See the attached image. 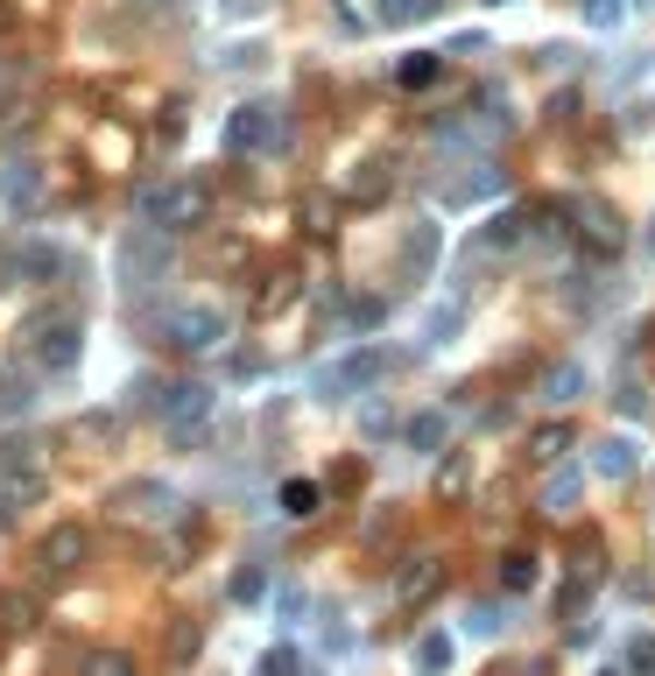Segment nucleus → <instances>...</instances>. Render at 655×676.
Returning <instances> with one entry per match:
<instances>
[{
    "instance_id": "1",
    "label": "nucleus",
    "mask_w": 655,
    "mask_h": 676,
    "mask_svg": "<svg viewBox=\"0 0 655 676\" xmlns=\"http://www.w3.org/2000/svg\"><path fill=\"white\" fill-rule=\"evenodd\" d=\"M22 345L42 373H71L78 353H85V324L71 318V310H36V318L22 324Z\"/></svg>"
},
{
    "instance_id": "2",
    "label": "nucleus",
    "mask_w": 655,
    "mask_h": 676,
    "mask_svg": "<svg viewBox=\"0 0 655 676\" xmlns=\"http://www.w3.org/2000/svg\"><path fill=\"white\" fill-rule=\"evenodd\" d=\"M141 219L162 225V233H184V225H205V184H141Z\"/></svg>"
},
{
    "instance_id": "3",
    "label": "nucleus",
    "mask_w": 655,
    "mask_h": 676,
    "mask_svg": "<svg viewBox=\"0 0 655 676\" xmlns=\"http://www.w3.org/2000/svg\"><path fill=\"white\" fill-rule=\"evenodd\" d=\"M282 113L275 107H240L233 113V127H226V148L233 156H268V148H282Z\"/></svg>"
},
{
    "instance_id": "4",
    "label": "nucleus",
    "mask_w": 655,
    "mask_h": 676,
    "mask_svg": "<svg viewBox=\"0 0 655 676\" xmlns=\"http://www.w3.org/2000/svg\"><path fill=\"white\" fill-rule=\"evenodd\" d=\"M156 332H162V345H184V353H205V345H219V332H226V318H219L212 304H198V310H176V318H162Z\"/></svg>"
},
{
    "instance_id": "5",
    "label": "nucleus",
    "mask_w": 655,
    "mask_h": 676,
    "mask_svg": "<svg viewBox=\"0 0 655 676\" xmlns=\"http://www.w3.org/2000/svg\"><path fill=\"white\" fill-rule=\"evenodd\" d=\"M85 550H92V536H85L78 521H64V529H50V536H42V550H36L42 578H71V570L85 564Z\"/></svg>"
},
{
    "instance_id": "6",
    "label": "nucleus",
    "mask_w": 655,
    "mask_h": 676,
    "mask_svg": "<svg viewBox=\"0 0 655 676\" xmlns=\"http://www.w3.org/2000/svg\"><path fill=\"white\" fill-rule=\"evenodd\" d=\"M571 219H578V239H592V254H620V247H628V233H620V212H614V205L585 198V205H571Z\"/></svg>"
},
{
    "instance_id": "7",
    "label": "nucleus",
    "mask_w": 655,
    "mask_h": 676,
    "mask_svg": "<svg viewBox=\"0 0 655 676\" xmlns=\"http://www.w3.org/2000/svg\"><path fill=\"white\" fill-rule=\"evenodd\" d=\"M296 296H304V275H296V268H268L247 310H255V318H275V310H282V304H296Z\"/></svg>"
},
{
    "instance_id": "8",
    "label": "nucleus",
    "mask_w": 655,
    "mask_h": 676,
    "mask_svg": "<svg viewBox=\"0 0 655 676\" xmlns=\"http://www.w3.org/2000/svg\"><path fill=\"white\" fill-rule=\"evenodd\" d=\"M381 373H395V353H374V345H367V353H353L346 367L332 373V388H374Z\"/></svg>"
},
{
    "instance_id": "9",
    "label": "nucleus",
    "mask_w": 655,
    "mask_h": 676,
    "mask_svg": "<svg viewBox=\"0 0 655 676\" xmlns=\"http://www.w3.org/2000/svg\"><path fill=\"white\" fill-rule=\"evenodd\" d=\"M388 190H395V170H388V162H360V170L346 176V198L353 205H381Z\"/></svg>"
},
{
    "instance_id": "10",
    "label": "nucleus",
    "mask_w": 655,
    "mask_h": 676,
    "mask_svg": "<svg viewBox=\"0 0 655 676\" xmlns=\"http://www.w3.org/2000/svg\"><path fill=\"white\" fill-rule=\"evenodd\" d=\"M162 395H170V402H162L170 423H198V416L212 409V388H205V381H176V388H162Z\"/></svg>"
},
{
    "instance_id": "11",
    "label": "nucleus",
    "mask_w": 655,
    "mask_h": 676,
    "mask_svg": "<svg viewBox=\"0 0 655 676\" xmlns=\"http://www.w3.org/2000/svg\"><path fill=\"white\" fill-rule=\"evenodd\" d=\"M444 592V564L437 557H416L409 570H401V599H409V606H423V599H437Z\"/></svg>"
},
{
    "instance_id": "12",
    "label": "nucleus",
    "mask_w": 655,
    "mask_h": 676,
    "mask_svg": "<svg viewBox=\"0 0 655 676\" xmlns=\"http://www.w3.org/2000/svg\"><path fill=\"white\" fill-rule=\"evenodd\" d=\"M304 233L310 239H332L338 233V198H332V190H304Z\"/></svg>"
},
{
    "instance_id": "13",
    "label": "nucleus",
    "mask_w": 655,
    "mask_h": 676,
    "mask_svg": "<svg viewBox=\"0 0 655 676\" xmlns=\"http://www.w3.org/2000/svg\"><path fill=\"white\" fill-rule=\"evenodd\" d=\"M57 275H64V254L42 247V239H28L22 247V282H57Z\"/></svg>"
},
{
    "instance_id": "14",
    "label": "nucleus",
    "mask_w": 655,
    "mask_h": 676,
    "mask_svg": "<svg viewBox=\"0 0 655 676\" xmlns=\"http://www.w3.org/2000/svg\"><path fill=\"white\" fill-rule=\"evenodd\" d=\"M529 205H522V212H494V219H486V233H480V247H515V239H522L529 233Z\"/></svg>"
},
{
    "instance_id": "15",
    "label": "nucleus",
    "mask_w": 655,
    "mask_h": 676,
    "mask_svg": "<svg viewBox=\"0 0 655 676\" xmlns=\"http://www.w3.org/2000/svg\"><path fill=\"white\" fill-rule=\"evenodd\" d=\"M318 507H324V487H318V479H289V487H282V515L310 521Z\"/></svg>"
},
{
    "instance_id": "16",
    "label": "nucleus",
    "mask_w": 655,
    "mask_h": 676,
    "mask_svg": "<svg viewBox=\"0 0 655 676\" xmlns=\"http://www.w3.org/2000/svg\"><path fill=\"white\" fill-rule=\"evenodd\" d=\"M564 451H571V423H543V430L529 438V458H535V465H557Z\"/></svg>"
},
{
    "instance_id": "17",
    "label": "nucleus",
    "mask_w": 655,
    "mask_h": 676,
    "mask_svg": "<svg viewBox=\"0 0 655 676\" xmlns=\"http://www.w3.org/2000/svg\"><path fill=\"white\" fill-rule=\"evenodd\" d=\"M430 261H437V225H416L409 247H401V268H409V275H430Z\"/></svg>"
},
{
    "instance_id": "18",
    "label": "nucleus",
    "mask_w": 655,
    "mask_h": 676,
    "mask_svg": "<svg viewBox=\"0 0 655 676\" xmlns=\"http://www.w3.org/2000/svg\"><path fill=\"white\" fill-rule=\"evenodd\" d=\"M437 71H444V57H437V50H416V57H401V64H395V78L416 93V85H437Z\"/></svg>"
},
{
    "instance_id": "19",
    "label": "nucleus",
    "mask_w": 655,
    "mask_h": 676,
    "mask_svg": "<svg viewBox=\"0 0 655 676\" xmlns=\"http://www.w3.org/2000/svg\"><path fill=\"white\" fill-rule=\"evenodd\" d=\"M600 570H606V550H600V536H578V550H571V578L600 585Z\"/></svg>"
},
{
    "instance_id": "20",
    "label": "nucleus",
    "mask_w": 655,
    "mask_h": 676,
    "mask_svg": "<svg viewBox=\"0 0 655 676\" xmlns=\"http://www.w3.org/2000/svg\"><path fill=\"white\" fill-rule=\"evenodd\" d=\"M500 585H508V592H529L535 585V550H508V557H500Z\"/></svg>"
},
{
    "instance_id": "21",
    "label": "nucleus",
    "mask_w": 655,
    "mask_h": 676,
    "mask_svg": "<svg viewBox=\"0 0 655 676\" xmlns=\"http://www.w3.org/2000/svg\"><path fill=\"white\" fill-rule=\"evenodd\" d=\"M437 8H444V0H388V8H381V22H388V28H409V22H430Z\"/></svg>"
},
{
    "instance_id": "22",
    "label": "nucleus",
    "mask_w": 655,
    "mask_h": 676,
    "mask_svg": "<svg viewBox=\"0 0 655 676\" xmlns=\"http://www.w3.org/2000/svg\"><path fill=\"white\" fill-rule=\"evenodd\" d=\"M416 669H423V676H444V669H452V641H444V635H423V641H416Z\"/></svg>"
},
{
    "instance_id": "23",
    "label": "nucleus",
    "mask_w": 655,
    "mask_h": 676,
    "mask_svg": "<svg viewBox=\"0 0 655 676\" xmlns=\"http://www.w3.org/2000/svg\"><path fill=\"white\" fill-rule=\"evenodd\" d=\"M28 627H36V599H0V635H28Z\"/></svg>"
},
{
    "instance_id": "24",
    "label": "nucleus",
    "mask_w": 655,
    "mask_h": 676,
    "mask_svg": "<svg viewBox=\"0 0 655 676\" xmlns=\"http://www.w3.org/2000/svg\"><path fill=\"white\" fill-rule=\"evenodd\" d=\"M466 479H472V451H452V458H444V472H437V493L452 501V493H466Z\"/></svg>"
},
{
    "instance_id": "25",
    "label": "nucleus",
    "mask_w": 655,
    "mask_h": 676,
    "mask_svg": "<svg viewBox=\"0 0 655 676\" xmlns=\"http://www.w3.org/2000/svg\"><path fill=\"white\" fill-rule=\"evenodd\" d=\"M85 676H134V663L121 649H92V655H85Z\"/></svg>"
},
{
    "instance_id": "26",
    "label": "nucleus",
    "mask_w": 655,
    "mask_h": 676,
    "mask_svg": "<svg viewBox=\"0 0 655 676\" xmlns=\"http://www.w3.org/2000/svg\"><path fill=\"white\" fill-rule=\"evenodd\" d=\"M600 472H606V479L634 472V444H620V438H614V444H600Z\"/></svg>"
},
{
    "instance_id": "27",
    "label": "nucleus",
    "mask_w": 655,
    "mask_h": 676,
    "mask_svg": "<svg viewBox=\"0 0 655 676\" xmlns=\"http://www.w3.org/2000/svg\"><path fill=\"white\" fill-rule=\"evenodd\" d=\"M346 318L360 324V332H374V324L388 318V304H381V296H353V304H346Z\"/></svg>"
},
{
    "instance_id": "28",
    "label": "nucleus",
    "mask_w": 655,
    "mask_h": 676,
    "mask_svg": "<svg viewBox=\"0 0 655 676\" xmlns=\"http://www.w3.org/2000/svg\"><path fill=\"white\" fill-rule=\"evenodd\" d=\"M571 493H578V472L549 479V493H543V515H571Z\"/></svg>"
},
{
    "instance_id": "29",
    "label": "nucleus",
    "mask_w": 655,
    "mask_h": 676,
    "mask_svg": "<svg viewBox=\"0 0 655 676\" xmlns=\"http://www.w3.org/2000/svg\"><path fill=\"white\" fill-rule=\"evenodd\" d=\"M261 676H310V669H304V655H296V649H268L261 655Z\"/></svg>"
},
{
    "instance_id": "30",
    "label": "nucleus",
    "mask_w": 655,
    "mask_h": 676,
    "mask_svg": "<svg viewBox=\"0 0 655 676\" xmlns=\"http://www.w3.org/2000/svg\"><path fill=\"white\" fill-rule=\"evenodd\" d=\"M113 430H121L113 416H78V423H71V438H78V444H107Z\"/></svg>"
},
{
    "instance_id": "31",
    "label": "nucleus",
    "mask_w": 655,
    "mask_h": 676,
    "mask_svg": "<svg viewBox=\"0 0 655 676\" xmlns=\"http://www.w3.org/2000/svg\"><path fill=\"white\" fill-rule=\"evenodd\" d=\"M184 655H198V620H176L170 627V663H184Z\"/></svg>"
},
{
    "instance_id": "32",
    "label": "nucleus",
    "mask_w": 655,
    "mask_h": 676,
    "mask_svg": "<svg viewBox=\"0 0 655 676\" xmlns=\"http://www.w3.org/2000/svg\"><path fill=\"white\" fill-rule=\"evenodd\" d=\"M578 381H585L578 367H557V373L543 381V395H549V402H571V395H578Z\"/></svg>"
},
{
    "instance_id": "33",
    "label": "nucleus",
    "mask_w": 655,
    "mask_h": 676,
    "mask_svg": "<svg viewBox=\"0 0 655 676\" xmlns=\"http://www.w3.org/2000/svg\"><path fill=\"white\" fill-rule=\"evenodd\" d=\"M409 444H423V451H430V444H444V416H437V409L416 416V423H409Z\"/></svg>"
},
{
    "instance_id": "34",
    "label": "nucleus",
    "mask_w": 655,
    "mask_h": 676,
    "mask_svg": "<svg viewBox=\"0 0 655 676\" xmlns=\"http://www.w3.org/2000/svg\"><path fill=\"white\" fill-rule=\"evenodd\" d=\"M28 402H36V388L14 381V373H0V409H28Z\"/></svg>"
},
{
    "instance_id": "35",
    "label": "nucleus",
    "mask_w": 655,
    "mask_h": 676,
    "mask_svg": "<svg viewBox=\"0 0 655 676\" xmlns=\"http://www.w3.org/2000/svg\"><path fill=\"white\" fill-rule=\"evenodd\" d=\"M628 669H634V676H655V635H634V649H628Z\"/></svg>"
},
{
    "instance_id": "36",
    "label": "nucleus",
    "mask_w": 655,
    "mask_h": 676,
    "mask_svg": "<svg viewBox=\"0 0 655 676\" xmlns=\"http://www.w3.org/2000/svg\"><path fill=\"white\" fill-rule=\"evenodd\" d=\"M261 592H268V578H261V570H255V564H247V570H240V578H233V599H240V606H247V599H261Z\"/></svg>"
},
{
    "instance_id": "37",
    "label": "nucleus",
    "mask_w": 655,
    "mask_h": 676,
    "mask_svg": "<svg viewBox=\"0 0 655 676\" xmlns=\"http://www.w3.org/2000/svg\"><path fill=\"white\" fill-rule=\"evenodd\" d=\"M14 22H22V14H14V0H0V36H14Z\"/></svg>"
},
{
    "instance_id": "38",
    "label": "nucleus",
    "mask_w": 655,
    "mask_h": 676,
    "mask_svg": "<svg viewBox=\"0 0 655 676\" xmlns=\"http://www.w3.org/2000/svg\"><path fill=\"white\" fill-rule=\"evenodd\" d=\"M592 14H600V22H614V0H592Z\"/></svg>"
},
{
    "instance_id": "39",
    "label": "nucleus",
    "mask_w": 655,
    "mask_h": 676,
    "mask_svg": "<svg viewBox=\"0 0 655 676\" xmlns=\"http://www.w3.org/2000/svg\"><path fill=\"white\" fill-rule=\"evenodd\" d=\"M648 339H655V318H648Z\"/></svg>"
},
{
    "instance_id": "40",
    "label": "nucleus",
    "mask_w": 655,
    "mask_h": 676,
    "mask_svg": "<svg viewBox=\"0 0 655 676\" xmlns=\"http://www.w3.org/2000/svg\"><path fill=\"white\" fill-rule=\"evenodd\" d=\"M606 676H620V669H606Z\"/></svg>"
}]
</instances>
